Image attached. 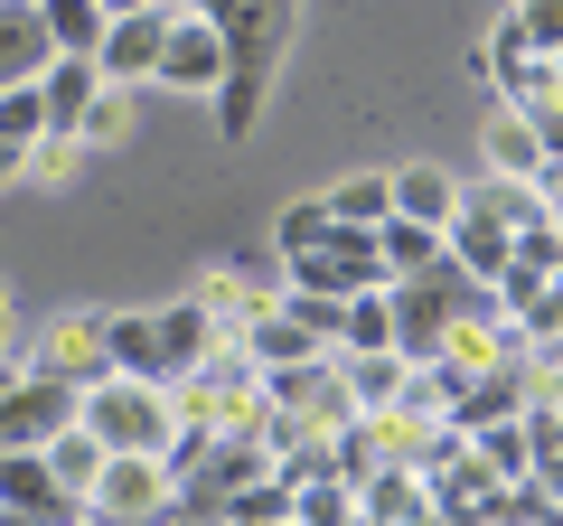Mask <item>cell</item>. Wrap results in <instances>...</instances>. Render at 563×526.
Returning <instances> with one entry per match:
<instances>
[{
	"label": "cell",
	"mask_w": 563,
	"mask_h": 526,
	"mask_svg": "<svg viewBox=\"0 0 563 526\" xmlns=\"http://www.w3.org/2000/svg\"><path fill=\"white\" fill-rule=\"evenodd\" d=\"M291 10L301 0H244L235 20H225V85H217V122L225 142H244L273 95V66H282V39H291Z\"/></svg>",
	"instance_id": "6da1fadb"
},
{
	"label": "cell",
	"mask_w": 563,
	"mask_h": 526,
	"mask_svg": "<svg viewBox=\"0 0 563 526\" xmlns=\"http://www.w3.org/2000/svg\"><path fill=\"white\" fill-rule=\"evenodd\" d=\"M76 424L95 432L103 451H169L179 405H169V385H151V376H95L76 395Z\"/></svg>",
	"instance_id": "7a4b0ae2"
},
{
	"label": "cell",
	"mask_w": 563,
	"mask_h": 526,
	"mask_svg": "<svg viewBox=\"0 0 563 526\" xmlns=\"http://www.w3.org/2000/svg\"><path fill=\"white\" fill-rule=\"evenodd\" d=\"M273 263H282V283H291V292H339V302L366 292V283H395L385 254H376V226H339V217H329L301 254H273Z\"/></svg>",
	"instance_id": "3957f363"
},
{
	"label": "cell",
	"mask_w": 563,
	"mask_h": 526,
	"mask_svg": "<svg viewBox=\"0 0 563 526\" xmlns=\"http://www.w3.org/2000/svg\"><path fill=\"white\" fill-rule=\"evenodd\" d=\"M85 507H95V526H161L179 507V480H169L161 451H103Z\"/></svg>",
	"instance_id": "277c9868"
},
{
	"label": "cell",
	"mask_w": 563,
	"mask_h": 526,
	"mask_svg": "<svg viewBox=\"0 0 563 526\" xmlns=\"http://www.w3.org/2000/svg\"><path fill=\"white\" fill-rule=\"evenodd\" d=\"M76 395H85V385L47 376V366H20V385L0 395V451H38L47 432H66V424H76Z\"/></svg>",
	"instance_id": "5b68a950"
},
{
	"label": "cell",
	"mask_w": 563,
	"mask_h": 526,
	"mask_svg": "<svg viewBox=\"0 0 563 526\" xmlns=\"http://www.w3.org/2000/svg\"><path fill=\"white\" fill-rule=\"evenodd\" d=\"M151 85H169V95H217V85H225V29H207V20H188V10H169Z\"/></svg>",
	"instance_id": "8992f818"
},
{
	"label": "cell",
	"mask_w": 563,
	"mask_h": 526,
	"mask_svg": "<svg viewBox=\"0 0 563 526\" xmlns=\"http://www.w3.org/2000/svg\"><path fill=\"white\" fill-rule=\"evenodd\" d=\"M536 385H544V366L536 358H498V366H479V376L461 385V405L442 414L451 432H479V424H517L526 405H536Z\"/></svg>",
	"instance_id": "52a82bcc"
},
{
	"label": "cell",
	"mask_w": 563,
	"mask_h": 526,
	"mask_svg": "<svg viewBox=\"0 0 563 526\" xmlns=\"http://www.w3.org/2000/svg\"><path fill=\"white\" fill-rule=\"evenodd\" d=\"M161 29H169V0H141V10H122V20H103V39H95V76L132 95V85L161 66Z\"/></svg>",
	"instance_id": "ba28073f"
},
{
	"label": "cell",
	"mask_w": 563,
	"mask_h": 526,
	"mask_svg": "<svg viewBox=\"0 0 563 526\" xmlns=\"http://www.w3.org/2000/svg\"><path fill=\"white\" fill-rule=\"evenodd\" d=\"M0 507H20V517H38V526H95V507H85L76 489L47 480V451H0Z\"/></svg>",
	"instance_id": "9c48e42d"
},
{
	"label": "cell",
	"mask_w": 563,
	"mask_h": 526,
	"mask_svg": "<svg viewBox=\"0 0 563 526\" xmlns=\"http://www.w3.org/2000/svg\"><path fill=\"white\" fill-rule=\"evenodd\" d=\"M29 366H47V376H66V385L113 376V358H103V310H66V320H47V339L29 348Z\"/></svg>",
	"instance_id": "30bf717a"
},
{
	"label": "cell",
	"mask_w": 563,
	"mask_h": 526,
	"mask_svg": "<svg viewBox=\"0 0 563 526\" xmlns=\"http://www.w3.org/2000/svg\"><path fill=\"white\" fill-rule=\"evenodd\" d=\"M198 302H207V320L235 339L244 320H263V310L282 302V263H273V273H263V263H217V273L198 283Z\"/></svg>",
	"instance_id": "8fae6325"
},
{
	"label": "cell",
	"mask_w": 563,
	"mask_h": 526,
	"mask_svg": "<svg viewBox=\"0 0 563 526\" xmlns=\"http://www.w3.org/2000/svg\"><path fill=\"white\" fill-rule=\"evenodd\" d=\"M554 263H563V226H554V217H544V226H517V244H507V263H498V283H488L507 320H517V310L554 283Z\"/></svg>",
	"instance_id": "7c38bea8"
},
{
	"label": "cell",
	"mask_w": 563,
	"mask_h": 526,
	"mask_svg": "<svg viewBox=\"0 0 563 526\" xmlns=\"http://www.w3.org/2000/svg\"><path fill=\"white\" fill-rule=\"evenodd\" d=\"M479 76L498 85V103H544V95H563V85H554V57H544V47H526L517 20H498V47L479 57Z\"/></svg>",
	"instance_id": "4fadbf2b"
},
{
	"label": "cell",
	"mask_w": 563,
	"mask_h": 526,
	"mask_svg": "<svg viewBox=\"0 0 563 526\" xmlns=\"http://www.w3.org/2000/svg\"><path fill=\"white\" fill-rule=\"evenodd\" d=\"M103 358H113V376H151V385H169L161 320H151V310H103Z\"/></svg>",
	"instance_id": "5bb4252c"
},
{
	"label": "cell",
	"mask_w": 563,
	"mask_h": 526,
	"mask_svg": "<svg viewBox=\"0 0 563 526\" xmlns=\"http://www.w3.org/2000/svg\"><path fill=\"white\" fill-rule=\"evenodd\" d=\"M329 358H339V385H347V405H357V414H385L404 395V358H395V348H329Z\"/></svg>",
	"instance_id": "9a60e30c"
},
{
	"label": "cell",
	"mask_w": 563,
	"mask_h": 526,
	"mask_svg": "<svg viewBox=\"0 0 563 526\" xmlns=\"http://www.w3.org/2000/svg\"><path fill=\"white\" fill-rule=\"evenodd\" d=\"M385 188H395V217H413V226H451V217H461V179L432 169V161L385 169Z\"/></svg>",
	"instance_id": "2e32d148"
},
{
	"label": "cell",
	"mask_w": 563,
	"mask_h": 526,
	"mask_svg": "<svg viewBox=\"0 0 563 526\" xmlns=\"http://www.w3.org/2000/svg\"><path fill=\"white\" fill-rule=\"evenodd\" d=\"M57 57L38 29V0H0V85H38V66Z\"/></svg>",
	"instance_id": "e0dca14e"
},
{
	"label": "cell",
	"mask_w": 563,
	"mask_h": 526,
	"mask_svg": "<svg viewBox=\"0 0 563 526\" xmlns=\"http://www.w3.org/2000/svg\"><path fill=\"white\" fill-rule=\"evenodd\" d=\"M151 320H161V358H169V385H179L198 358H217V348H225V329L207 320V302H198V292H188L179 310H151Z\"/></svg>",
	"instance_id": "ac0fdd59"
},
{
	"label": "cell",
	"mask_w": 563,
	"mask_h": 526,
	"mask_svg": "<svg viewBox=\"0 0 563 526\" xmlns=\"http://www.w3.org/2000/svg\"><path fill=\"white\" fill-rule=\"evenodd\" d=\"M422 507H432V489H422V470H404V461H376L357 480V517H385V526H413Z\"/></svg>",
	"instance_id": "d6986e66"
},
{
	"label": "cell",
	"mask_w": 563,
	"mask_h": 526,
	"mask_svg": "<svg viewBox=\"0 0 563 526\" xmlns=\"http://www.w3.org/2000/svg\"><path fill=\"white\" fill-rule=\"evenodd\" d=\"M103 95V76H95V57H47L38 66V103H47V132H76V113Z\"/></svg>",
	"instance_id": "ffe728a7"
},
{
	"label": "cell",
	"mask_w": 563,
	"mask_h": 526,
	"mask_svg": "<svg viewBox=\"0 0 563 526\" xmlns=\"http://www.w3.org/2000/svg\"><path fill=\"white\" fill-rule=\"evenodd\" d=\"M235 348H244L254 366H301V358H320V339H310V329L291 320L282 302L263 310V320H244V329H235Z\"/></svg>",
	"instance_id": "44dd1931"
},
{
	"label": "cell",
	"mask_w": 563,
	"mask_h": 526,
	"mask_svg": "<svg viewBox=\"0 0 563 526\" xmlns=\"http://www.w3.org/2000/svg\"><path fill=\"white\" fill-rule=\"evenodd\" d=\"M488 169H498V179H536L544 169V142H536V122H526L517 103L488 113Z\"/></svg>",
	"instance_id": "7402d4cb"
},
{
	"label": "cell",
	"mask_w": 563,
	"mask_h": 526,
	"mask_svg": "<svg viewBox=\"0 0 563 526\" xmlns=\"http://www.w3.org/2000/svg\"><path fill=\"white\" fill-rule=\"evenodd\" d=\"M320 207L339 226H385V217H395V188H385V169H347L339 188H320Z\"/></svg>",
	"instance_id": "603a6c76"
},
{
	"label": "cell",
	"mask_w": 563,
	"mask_h": 526,
	"mask_svg": "<svg viewBox=\"0 0 563 526\" xmlns=\"http://www.w3.org/2000/svg\"><path fill=\"white\" fill-rule=\"evenodd\" d=\"M376 254H385V273H432V263H442L451 244H442V226H413V217H385V226H376Z\"/></svg>",
	"instance_id": "cb8c5ba5"
},
{
	"label": "cell",
	"mask_w": 563,
	"mask_h": 526,
	"mask_svg": "<svg viewBox=\"0 0 563 526\" xmlns=\"http://www.w3.org/2000/svg\"><path fill=\"white\" fill-rule=\"evenodd\" d=\"M461 198H470V207H488V217H498V226H544V217H554L536 179H498V169H488L479 188H461Z\"/></svg>",
	"instance_id": "d4e9b609"
},
{
	"label": "cell",
	"mask_w": 563,
	"mask_h": 526,
	"mask_svg": "<svg viewBox=\"0 0 563 526\" xmlns=\"http://www.w3.org/2000/svg\"><path fill=\"white\" fill-rule=\"evenodd\" d=\"M47 480H57V489H76V498H85V489H95V470H103V442H95V432H85V424H66V432H47Z\"/></svg>",
	"instance_id": "484cf974"
},
{
	"label": "cell",
	"mask_w": 563,
	"mask_h": 526,
	"mask_svg": "<svg viewBox=\"0 0 563 526\" xmlns=\"http://www.w3.org/2000/svg\"><path fill=\"white\" fill-rule=\"evenodd\" d=\"M38 29H47V47H57V57H95L103 10H95V0H38Z\"/></svg>",
	"instance_id": "4316f807"
},
{
	"label": "cell",
	"mask_w": 563,
	"mask_h": 526,
	"mask_svg": "<svg viewBox=\"0 0 563 526\" xmlns=\"http://www.w3.org/2000/svg\"><path fill=\"white\" fill-rule=\"evenodd\" d=\"M339 348H395V310H385V283L347 292V310H339Z\"/></svg>",
	"instance_id": "83f0119b"
},
{
	"label": "cell",
	"mask_w": 563,
	"mask_h": 526,
	"mask_svg": "<svg viewBox=\"0 0 563 526\" xmlns=\"http://www.w3.org/2000/svg\"><path fill=\"white\" fill-rule=\"evenodd\" d=\"M470 451H479L498 480H526V470H536V451H526V414H517V424H479V432H470Z\"/></svg>",
	"instance_id": "f1b7e54d"
},
{
	"label": "cell",
	"mask_w": 563,
	"mask_h": 526,
	"mask_svg": "<svg viewBox=\"0 0 563 526\" xmlns=\"http://www.w3.org/2000/svg\"><path fill=\"white\" fill-rule=\"evenodd\" d=\"M225 526H291V489L263 470L254 489H235V498H225Z\"/></svg>",
	"instance_id": "f546056e"
},
{
	"label": "cell",
	"mask_w": 563,
	"mask_h": 526,
	"mask_svg": "<svg viewBox=\"0 0 563 526\" xmlns=\"http://www.w3.org/2000/svg\"><path fill=\"white\" fill-rule=\"evenodd\" d=\"M122 122H132V95H122V85H103V95L76 113V142H85V151H103V142H122Z\"/></svg>",
	"instance_id": "4dcf8cb0"
},
{
	"label": "cell",
	"mask_w": 563,
	"mask_h": 526,
	"mask_svg": "<svg viewBox=\"0 0 563 526\" xmlns=\"http://www.w3.org/2000/svg\"><path fill=\"white\" fill-rule=\"evenodd\" d=\"M76 161H85V142H76V132H38V142L20 151V179H38V188H47V179H66Z\"/></svg>",
	"instance_id": "1f68e13d"
},
{
	"label": "cell",
	"mask_w": 563,
	"mask_h": 526,
	"mask_svg": "<svg viewBox=\"0 0 563 526\" xmlns=\"http://www.w3.org/2000/svg\"><path fill=\"white\" fill-rule=\"evenodd\" d=\"M282 310H291V320H301L320 348H339V310H347L339 292H291V283H282Z\"/></svg>",
	"instance_id": "d6a6232c"
},
{
	"label": "cell",
	"mask_w": 563,
	"mask_h": 526,
	"mask_svg": "<svg viewBox=\"0 0 563 526\" xmlns=\"http://www.w3.org/2000/svg\"><path fill=\"white\" fill-rule=\"evenodd\" d=\"M38 132H47L38 85H0V142H38Z\"/></svg>",
	"instance_id": "836d02e7"
},
{
	"label": "cell",
	"mask_w": 563,
	"mask_h": 526,
	"mask_svg": "<svg viewBox=\"0 0 563 526\" xmlns=\"http://www.w3.org/2000/svg\"><path fill=\"white\" fill-rule=\"evenodd\" d=\"M507 20H517L526 47H544V57L563 47V0H507Z\"/></svg>",
	"instance_id": "e575fe53"
},
{
	"label": "cell",
	"mask_w": 563,
	"mask_h": 526,
	"mask_svg": "<svg viewBox=\"0 0 563 526\" xmlns=\"http://www.w3.org/2000/svg\"><path fill=\"white\" fill-rule=\"evenodd\" d=\"M320 226H329V207H320V198H301V207H282V217H273V254H301V244L320 235Z\"/></svg>",
	"instance_id": "d590c367"
},
{
	"label": "cell",
	"mask_w": 563,
	"mask_h": 526,
	"mask_svg": "<svg viewBox=\"0 0 563 526\" xmlns=\"http://www.w3.org/2000/svg\"><path fill=\"white\" fill-rule=\"evenodd\" d=\"M526 480H536V489H544V498H554V507H563V461H536V470H526Z\"/></svg>",
	"instance_id": "8d00e7d4"
},
{
	"label": "cell",
	"mask_w": 563,
	"mask_h": 526,
	"mask_svg": "<svg viewBox=\"0 0 563 526\" xmlns=\"http://www.w3.org/2000/svg\"><path fill=\"white\" fill-rule=\"evenodd\" d=\"M20 366H29V358H20V339H10V348H0V395L20 385Z\"/></svg>",
	"instance_id": "74e56055"
},
{
	"label": "cell",
	"mask_w": 563,
	"mask_h": 526,
	"mask_svg": "<svg viewBox=\"0 0 563 526\" xmlns=\"http://www.w3.org/2000/svg\"><path fill=\"white\" fill-rule=\"evenodd\" d=\"M20 151H29V142H0V188L20 179Z\"/></svg>",
	"instance_id": "f35d334b"
},
{
	"label": "cell",
	"mask_w": 563,
	"mask_h": 526,
	"mask_svg": "<svg viewBox=\"0 0 563 526\" xmlns=\"http://www.w3.org/2000/svg\"><path fill=\"white\" fill-rule=\"evenodd\" d=\"M0 348H10V283H0Z\"/></svg>",
	"instance_id": "ab89813d"
},
{
	"label": "cell",
	"mask_w": 563,
	"mask_h": 526,
	"mask_svg": "<svg viewBox=\"0 0 563 526\" xmlns=\"http://www.w3.org/2000/svg\"><path fill=\"white\" fill-rule=\"evenodd\" d=\"M95 10H103V20H122V10H141V0H95Z\"/></svg>",
	"instance_id": "60d3db41"
},
{
	"label": "cell",
	"mask_w": 563,
	"mask_h": 526,
	"mask_svg": "<svg viewBox=\"0 0 563 526\" xmlns=\"http://www.w3.org/2000/svg\"><path fill=\"white\" fill-rule=\"evenodd\" d=\"M357 526H385V517H357Z\"/></svg>",
	"instance_id": "b9f144b4"
},
{
	"label": "cell",
	"mask_w": 563,
	"mask_h": 526,
	"mask_svg": "<svg viewBox=\"0 0 563 526\" xmlns=\"http://www.w3.org/2000/svg\"><path fill=\"white\" fill-rule=\"evenodd\" d=\"M554 226H563V217H554Z\"/></svg>",
	"instance_id": "7bdbcfd3"
}]
</instances>
